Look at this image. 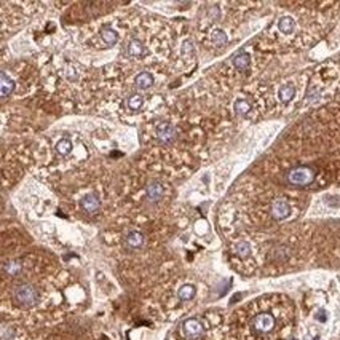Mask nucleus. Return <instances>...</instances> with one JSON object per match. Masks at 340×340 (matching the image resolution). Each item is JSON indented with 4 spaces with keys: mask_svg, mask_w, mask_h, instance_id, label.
<instances>
[{
    "mask_svg": "<svg viewBox=\"0 0 340 340\" xmlns=\"http://www.w3.org/2000/svg\"><path fill=\"white\" fill-rule=\"evenodd\" d=\"M288 323V305H283L276 300L254 304L246 318V332L249 340H276Z\"/></svg>",
    "mask_w": 340,
    "mask_h": 340,
    "instance_id": "nucleus-1",
    "label": "nucleus"
},
{
    "mask_svg": "<svg viewBox=\"0 0 340 340\" xmlns=\"http://www.w3.org/2000/svg\"><path fill=\"white\" fill-rule=\"evenodd\" d=\"M38 289L31 283H21L13 289V300L23 308H31L38 302Z\"/></svg>",
    "mask_w": 340,
    "mask_h": 340,
    "instance_id": "nucleus-2",
    "label": "nucleus"
},
{
    "mask_svg": "<svg viewBox=\"0 0 340 340\" xmlns=\"http://www.w3.org/2000/svg\"><path fill=\"white\" fill-rule=\"evenodd\" d=\"M286 179L291 185H295V187H305V185L313 182L315 171L308 166H297V168L291 169V171L288 173Z\"/></svg>",
    "mask_w": 340,
    "mask_h": 340,
    "instance_id": "nucleus-3",
    "label": "nucleus"
},
{
    "mask_svg": "<svg viewBox=\"0 0 340 340\" xmlns=\"http://www.w3.org/2000/svg\"><path fill=\"white\" fill-rule=\"evenodd\" d=\"M182 334L187 340H200L205 336V326L196 318H189L182 323Z\"/></svg>",
    "mask_w": 340,
    "mask_h": 340,
    "instance_id": "nucleus-4",
    "label": "nucleus"
},
{
    "mask_svg": "<svg viewBox=\"0 0 340 340\" xmlns=\"http://www.w3.org/2000/svg\"><path fill=\"white\" fill-rule=\"evenodd\" d=\"M178 138V131L173 125L169 123H160L157 128V139L162 144H173Z\"/></svg>",
    "mask_w": 340,
    "mask_h": 340,
    "instance_id": "nucleus-5",
    "label": "nucleus"
},
{
    "mask_svg": "<svg viewBox=\"0 0 340 340\" xmlns=\"http://www.w3.org/2000/svg\"><path fill=\"white\" fill-rule=\"evenodd\" d=\"M270 212H272L273 219H276V221H283V219L289 217V214H291V205L284 198H276L275 201L272 203Z\"/></svg>",
    "mask_w": 340,
    "mask_h": 340,
    "instance_id": "nucleus-6",
    "label": "nucleus"
},
{
    "mask_svg": "<svg viewBox=\"0 0 340 340\" xmlns=\"http://www.w3.org/2000/svg\"><path fill=\"white\" fill-rule=\"evenodd\" d=\"M144 243H146V237L141 232H136V230L134 232H130L125 238V246H126V249H130V251L141 249L142 246H144Z\"/></svg>",
    "mask_w": 340,
    "mask_h": 340,
    "instance_id": "nucleus-7",
    "label": "nucleus"
},
{
    "mask_svg": "<svg viewBox=\"0 0 340 340\" xmlns=\"http://www.w3.org/2000/svg\"><path fill=\"white\" fill-rule=\"evenodd\" d=\"M164 192H166V189H164V184L158 182V180H157V182H152L146 190L147 200H149L150 203H158L164 196Z\"/></svg>",
    "mask_w": 340,
    "mask_h": 340,
    "instance_id": "nucleus-8",
    "label": "nucleus"
},
{
    "mask_svg": "<svg viewBox=\"0 0 340 340\" xmlns=\"http://www.w3.org/2000/svg\"><path fill=\"white\" fill-rule=\"evenodd\" d=\"M80 205H81V208H83L86 212L93 214V212H96L97 210H99L101 201H99V198H97L96 194H88V195H85L83 198H81Z\"/></svg>",
    "mask_w": 340,
    "mask_h": 340,
    "instance_id": "nucleus-9",
    "label": "nucleus"
},
{
    "mask_svg": "<svg viewBox=\"0 0 340 340\" xmlns=\"http://www.w3.org/2000/svg\"><path fill=\"white\" fill-rule=\"evenodd\" d=\"M13 90H15V81L10 79L5 70H2L0 72V96L7 97L10 93H13Z\"/></svg>",
    "mask_w": 340,
    "mask_h": 340,
    "instance_id": "nucleus-10",
    "label": "nucleus"
},
{
    "mask_svg": "<svg viewBox=\"0 0 340 340\" xmlns=\"http://www.w3.org/2000/svg\"><path fill=\"white\" fill-rule=\"evenodd\" d=\"M126 51H128L130 56H133V58H142L146 54V48H144V45H142L141 40L133 38V40H130V43L126 45Z\"/></svg>",
    "mask_w": 340,
    "mask_h": 340,
    "instance_id": "nucleus-11",
    "label": "nucleus"
},
{
    "mask_svg": "<svg viewBox=\"0 0 340 340\" xmlns=\"http://www.w3.org/2000/svg\"><path fill=\"white\" fill-rule=\"evenodd\" d=\"M278 29H279V32H281V34H284V35L292 34L294 29H295L294 19L291 18V16H283V18H279V21H278Z\"/></svg>",
    "mask_w": 340,
    "mask_h": 340,
    "instance_id": "nucleus-12",
    "label": "nucleus"
},
{
    "mask_svg": "<svg viewBox=\"0 0 340 340\" xmlns=\"http://www.w3.org/2000/svg\"><path fill=\"white\" fill-rule=\"evenodd\" d=\"M101 38L107 47H113L118 42V34L112 27H102L101 29Z\"/></svg>",
    "mask_w": 340,
    "mask_h": 340,
    "instance_id": "nucleus-13",
    "label": "nucleus"
},
{
    "mask_svg": "<svg viewBox=\"0 0 340 340\" xmlns=\"http://www.w3.org/2000/svg\"><path fill=\"white\" fill-rule=\"evenodd\" d=\"M233 65L237 67L240 72H244V70H248L249 64H251V56L248 53H238L237 56L233 58Z\"/></svg>",
    "mask_w": 340,
    "mask_h": 340,
    "instance_id": "nucleus-14",
    "label": "nucleus"
},
{
    "mask_svg": "<svg viewBox=\"0 0 340 340\" xmlns=\"http://www.w3.org/2000/svg\"><path fill=\"white\" fill-rule=\"evenodd\" d=\"M134 83H136V86H138V88L147 90V88H150V86L153 85V77L149 72H141V74L136 75Z\"/></svg>",
    "mask_w": 340,
    "mask_h": 340,
    "instance_id": "nucleus-15",
    "label": "nucleus"
},
{
    "mask_svg": "<svg viewBox=\"0 0 340 340\" xmlns=\"http://www.w3.org/2000/svg\"><path fill=\"white\" fill-rule=\"evenodd\" d=\"M294 96H295V88H294V85H283L281 88H279L278 91V97H279V101L281 102H289V101H292L294 99Z\"/></svg>",
    "mask_w": 340,
    "mask_h": 340,
    "instance_id": "nucleus-16",
    "label": "nucleus"
},
{
    "mask_svg": "<svg viewBox=\"0 0 340 340\" xmlns=\"http://www.w3.org/2000/svg\"><path fill=\"white\" fill-rule=\"evenodd\" d=\"M21 272H23V265L18 260H10L3 265V273L8 276H18Z\"/></svg>",
    "mask_w": 340,
    "mask_h": 340,
    "instance_id": "nucleus-17",
    "label": "nucleus"
},
{
    "mask_svg": "<svg viewBox=\"0 0 340 340\" xmlns=\"http://www.w3.org/2000/svg\"><path fill=\"white\" fill-rule=\"evenodd\" d=\"M195 292H196L195 286H192V284H184V286L179 289L178 297H179V300H184V302H187V300L194 299Z\"/></svg>",
    "mask_w": 340,
    "mask_h": 340,
    "instance_id": "nucleus-18",
    "label": "nucleus"
},
{
    "mask_svg": "<svg viewBox=\"0 0 340 340\" xmlns=\"http://www.w3.org/2000/svg\"><path fill=\"white\" fill-rule=\"evenodd\" d=\"M126 104H128V107L131 111H139V109L144 106V97H142L139 93H133V95L126 99Z\"/></svg>",
    "mask_w": 340,
    "mask_h": 340,
    "instance_id": "nucleus-19",
    "label": "nucleus"
},
{
    "mask_svg": "<svg viewBox=\"0 0 340 340\" xmlns=\"http://www.w3.org/2000/svg\"><path fill=\"white\" fill-rule=\"evenodd\" d=\"M233 251H235V254L240 257H248L251 256V244L248 241H238V243L235 244Z\"/></svg>",
    "mask_w": 340,
    "mask_h": 340,
    "instance_id": "nucleus-20",
    "label": "nucleus"
},
{
    "mask_svg": "<svg viewBox=\"0 0 340 340\" xmlns=\"http://www.w3.org/2000/svg\"><path fill=\"white\" fill-rule=\"evenodd\" d=\"M235 112H237L238 115H248L251 112V104L248 101H244V99H240L235 102Z\"/></svg>",
    "mask_w": 340,
    "mask_h": 340,
    "instance_id": "nucleus-21",
    "label": "nucleus"
},
{
    "mask_svg": "<svg viewBox=\"0 0 340 340\" xmlns=\"http://www.w3.org/2000/svg\"><path fill=\"white\" fill-rule=\"evenodd\" d=\"M56 150H58V153H61V155H67V153H70V150H72V142H70L67 138L61 139L56 144Z\"/></svg>",
    "mask_w": 340,
    "mask_h": 340,
    "instance_id": "nucleus-22",
    "label": "nucleus"
},
{
    "mask_svg": "<svg viewBox=\"0 0 340 340\" xmlns=\"http://www.w3.org/2000/svg\"><path fill=\"white\" fill-rule=\"evenodd\" d=\"M212 42H214L217 47L226 45V43H227V34L221 29L214 31V34H212Z\"/></svg>",
    "mask_w": 340,
    "mask_h": 340,
    "instance_id": "nucleus-23",
    "label": "nucleus"
}]
</instances>
